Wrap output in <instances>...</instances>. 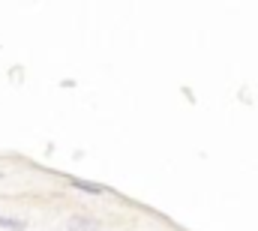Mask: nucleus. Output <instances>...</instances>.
<instances>
[{
  "label": "nucleus",
  "instance_id": "nucleus-1",
  "mask_svg": "<svg viewBox=\"0 0 258 231\" xmlns=\"http://www.w3.org/2000/svg\"><path fill=\"white\" fill-rule=\"evenodd\" d=\"M66 228H69V231H102V225H99V219H93V216L75 213V216H69Z\"/></svg>",
  "mask_w": 258,
  "mask_h": 231
},
{
  "label": "nucleus",
  "instance_id": "nucleus-3",
  "mask_svg": "<svg viewBox=\"0 0 258 231\" xmlns=\"http://www.w3.org/2000/svg\"><path fill=\"white\" fill-rule=\"evenodd\" d=\"M0 228H6V231H27V219H18V216H0Z\"/></svg>",
  "mask_w": 258,
  "mask_h": 231
},
{
  "label": "nucleus",
  "instance_id": "nucleus-2",
  "mask_svg": "<svg viewBox=\"0 0 258 231\" xmlns=\"http://www.w3.org/2000/svg\"><path fill=\"white\" fill-rule=\"evenodd\" d=\"M69 183H72L75 189L87 192V195H102V192H105V186H102V183H90V180H81V177H72Z\"/></svg>",
  "mask_w": 258,
  "mask_h": 231
}]
</instances>
